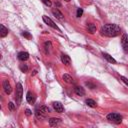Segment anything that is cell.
Returning a JSON list of instances; mask_svg holds the SVG:
<instances>
[{"instance_id": "obj_11", "label": "cell", "mask_w": 128, "mask_h": 128, "mask_svg": "<svg viewBox=\"0 0 128 128\" xmlns=\"http://www.w3.org/2000/svg\"><path fill=\"white\" fill-rule=\"evenodd\" d=\"M102 55H103V57H104L108 62H110V63H112V64H116V63H117V61H116L111 55H109L108 53H104V52H103Z\"/></svg>"}, {"instance_id": "obj_23", "label": "cell", "mask_w": 128, "mask_h": 128, "mask_svg": "<svg viewBox=\"0 0 128 128\" xmlns=\"http://www.w3.org/2000/svg\"><path fill=\"white\" fill-rule=\"evenodd\" d=\"M82 14H83V9H82V8H78V9H77L76 16H77V17H81V16H82Z\"/></svg>"}, {"instance_id": "obj_18", "label": "cell", "mask_w": 128, "mask_h": 128, "mask_svg": "<svg viewBox=\"0 0 128 128\" xmlns=\"http://www.w3.org/2000/svg\"><path fill=\"white\" fill-rule=\"evenodd\" d=\"M85 103H86V105H88V106L91 107V108H95V107L97 106L96 102H95L93 99H86V100H85Z\"/></svg>"}, {"instance_id": "obj_29", "label": "cell", "mask_w": 128, "mask_h": 128, "mask_svg": "<svg viewBox=\"0 0 128 128\" xmlns=\"http://www.w3.org/2000/svg\"><path fill=\"white\" fill-rule=\"evenodd\" d=\"M36 73H37V70H34V71H33V72H32V75H35V74H36Z\"/></svg>"}, {"instance_id": "obj_22", "label": "cell", "mask_w": 128, "mask_h": 128, "mask_svg": "<svg viewBox=\"0 0 128 128\" xmlns=\"http://www.w3.org/2000/svg\"><path fill=\"white\" fill-rule=\"evenodd\" d=\"M46 6H48V7H51L52 6V2H51V0H41Z\"/></svg>"}, {"instance_id": "obj_27", "label": "cell", "mask_w": 128, "mask_h": 128, "mask_svg": "<svg viewBox=\"0 0 128 128\" xmlns=\"http://www.w3.org/2000/svg\"><path fill=\"white\" fill-rule=\"evenodd\" d=\"M86 86H88V87H90V89H94V88H95V85H93V84H91L90 82H86Z\"/></svg>"}, {"instance_id": "obj_9", "label": "cell", "mask_w": 128, "mask_h": 128, "mask_svg": "<svg viewBox=\"0 0 128 128\" xmlns=\"http://www.w3.org/2000/svg\"><path fill=\"white\" fill-rule=\"evenodd\" d=\"M53 108L58 113H62L64 111V107L60 102H53Z\"/></svg>"}, {"instance_id": "obj_16", "label": "cell", "mask_w": 128, "mask_h": 128, "mask_svg": "<svg viewBox=\"0 0 128 128\" xmlns=\"http://www.w3.org/2000/svg\"><path fill=\"white\" fill-rule=\"evenodd\" d=\"M0 29H1V31H0V37L3 38V37H5V36L8 34V29H7L3 24L0 25Z\"/></svg>"}, {"instance_id": "obj_25", "label": "cell", "mask_w": 128, "mask_h": 128, "mask_svg": "<svg viewBox=\"0 0 128 128\" xmlns=\"http://www.w3.org/2000/svg\"><path fill=\"white\" fill-rule=\"evenodd\" d=\"M44 46H45V49H46V50H49V49L51 48V42L46 41V42L44 43Z\"/></svg>"}, {"instance_id": "obj_1", "label": "cell", "mask_w": 128, "mask_h": 128, "mask_svg": "<svg viewBox=\"0 0 128 128\" xmlns=\"http://www.w3.org/2000/svg\"><path fill=\"white\" fill-rule=\"evenodd\" d=\"M100 33L106 37H116L120 34V27L117 24H105L101 27Z\"/></svg>"}, {"instance_id": "obj_21", "label": "cell", "mask_w": 128, "mask_h": 128, "mask_svg": "<svg viewBox=\"0 0 128 128\" xmlns=\"http://www.w3.org/2000/svg\"><path fill=\"white\" fill-rule=\"evenodd\" d=\"M8 107H9V110H10V111H14L15 108H16V106H15V104H14L13 102H9V103H8Z\"/></svg>"}, {"instance_id": "obj_15", "label": "cell", "mask_w": 128, "mask_h": 128, "mask_svg": "<svg viewBox=\"0 0 128 128\" xmlns=\"http://www.w3.org/2000/svg\"><path fill=\"white\" fill-rule=\"evenodd\" d=\"M87 30L90 34H94L96 32V25L94 23H89L87 25Z\"/></svg>"}, {"instance_id": "obj_12", "label": "cell", "mask_w": 128, "mask_h": 128, "mask_svg": "<svg viewBox=\"0 0 128 128\" xmlns=\"http://www.w3.org/2000/svg\"><path fill=\"white\" fill-rule=\"evenodd\" d=\"M61 61H62L66 66H69V65L71 64V59H70V57L67 56V55H65V54H62V55H61Z\"/></svg>"}, {"instance_id": "obj_24", "label": "cell", "mask_w": 128, "mask_h": 128, "mask_svg": "<svg viewBox=\"0 0 128 128\" xmlns=\"http://www.w3.org/2000/svg\"><path fill=\"white\" fill-rule=\"evenodd\" d=\"M22 35H23L25 38H27V39H31V38H32V36L30 35V33H29V32H26V31H24V32L22 33Z\"/></svg>"}, {"instance_id": "obj_2", "label": "cell", "mask_w": 128, "mask_h": 128, "mask_svg": "<svg viewBox=\"0 0 128 128\" xmlns=\"http://www.w3.org/2000/svg\"><path fill=\"white\" fill-rule=\"evenodd\" d=\"M49 113V108L46 107V106H41L39 109L36 110L35 112V116L37 119H40V120H43L46 118L47 114Z\"/></svg>"}, {"instance_id": "obj_20", "label": "cell", "mask_w": 128, "mask_h": 128, "mask_svg": "<svg viewBox=\"0 0 128 128\" xmlns=\"http://www.w3.org/2000/svg\"><path fill=\"white\" fill-rule=\"evenodd\" d=\"M19 68H20V70H21L22 72H24V73H26V72L28 71V66H27L26 64H21V65L19 66Z\"/></svg>"}, {"instance_id": "obj_3", "label": "cell", "mask_w": 128, "mask_h": 128, "mask_svg": "<svg viewBox=\"0 0 128 128\" xmlns=\"http://www.w3.org/2000/svg\"><path fill=\"white\" fill-rule=\"evenodd\" d=\"M22 96H23V87L21 83H17L16 85V91H15V100H16V104L17 106L20 105L21 100H22Z\"/></svg>"}, {"instance_id": "obj_30", "label": "cell", "mask_w": 128, "mask_h": 128, "mask_svg": "<svg viewBox=\"0 0 128 128\" xmlns=\"http://www.w3.org/2000/svg\"><path fill=\"white\" fill-rule=\"evenodd\" d=\"M66 1H70V0H66Z\"/></svg>"}, {"instance_id": "obj_13", "label": "cell", "mask_w": 128, "mask_h": 128, "mask_svg": "<svg viewBox=\"0 0 128 128\" xmlns=\"http://www.w3.org/2000/svg\"><path fill=\"white\" fill-rule=\"evenodd\" d=\"M74 91H75V93H76L78 96H84V95H85V90H84V88L81 87V86H76L75 89H74Z\"/></svg>"}, {"instance_id": "obj_19", "label": "cell", "mask_w": 128, "mask_h": 128, "mask_svg": "<svg viewBox=\"0 0 128 128\" xmlns=\"http://www.w3.org/2000/svg\"><path fill=\"white\" fill-rule=\"evenodd\" d=\"M62 78H63V80L66 82V83H73V78L69 75V74H64L63 76H62Z\"/></svg>"}, {"instance_id": "obj_28", "label": "cell", "mask_w": 128, "mask_h": 128, "mask_svg": "<svg viewBox=\"0 0 128 128\" xmlns=\"http://www.w3.org/2000/svg\"><path fill=\"white\" fill-rule=\"evenodd\" d=\"M25 113H26V115H27V116H30V115L32 114V112H31V110H30V109H26V110H25Z\"/></svg>"}, {"instance_id": "obj_8", "label": "cell", "mask_w": 128, "mask_h": 128, "mask_svg": "<svg viewBox=\"0 0 128 128\" xmlns=\"http://www.w3.org/2000/svg\"><path fill=\"white\" fill-rule=\"evenodd\" d=\"M52 14L58 19V20H60V21H62L63 19H64V16H63V14L60 12V10L59 9H57V8H54V9H52Z\"/></svg>"}, {"instance_id": "obj_26", "label": "cell", "mask_w": 128, "mask_h": 128, "mask_svg": "<svg viewBox=\"0 0 128 128\" xmlns=\"http://www.w3.org/2000/svg\"><path fill=\"white\" fill-rule=\"evenodd\" d=\"M120 79H121V80H122V81H123V82L128 86V78H126L125 76H120Z\"/></svg>"}, {"instance_id": "obj_17", "label": "cell", "mask_w": 128, "mask_h": 128, "mask_svg": "<svg viewBox=\"0 0 128 128\" xmlns=\"http://www.w3.org/2000/svg\"><path fill=\"white\" fill-rule=\"evenodd\" d=\"M60 121L61 120L59 118H54V117L53 118H50L49 119V125L50 126H57L60 123Z\"/></svg>"}, {"instance_id": "obj_6", "label": "cell", "mask_w": 128, "mask_h": 128, "mask_svg": "<svg viewBox=\"0 0 128 128\" xmlns=\"http://www.w3.org/2000/svg\"><path fill=\"white\" fill-rule=\"evenodd\" d=\"M42 19H43V21L48 25V26H50V27H52V28H54V29H58V27H57V25L48 17V16H42Z\"/></svg>"}, {"instance_id": "obj_4", "label": "cell", "mask_w": 128, "mask_h": 128, "mask_svg": "<svg viewBox=\"0 0 128 128\" xmlns=\"http://www.w3.org/2000/svg\"><path fill=\"white\" fill-rule=\"evenodd\" d=\"M107 120L110 122H113L115 124H119L122 122V116L118 113H109L107 115Z\"/></svg>"}, {"instance_id": "obj_10", "label": "cell", "mask_w": 128, "mask_h": 128, "mask_svg": "<svg viewBox=\"0 0 128 128\" xmlns=\"http://www.w3.org/2000/svg\"><path fill=\"white\" fill-rule=\"evenodd\" d=\"M29 58V53L25 52V51H21L18 53V59L21 61H26Z\"/></svg>"}, {"instance_id": "obj_14", "label": "cell", "mask_w": 128, "mask_h": 128, "mask_svg": "<svg viewBox=\"0 0 128 128\" xmlns=\"http://www.w3.org/2000/svg\"><path fill=\"white\" fill-rule=\"evenodd\" d=\"M26 100H27V102H29V103H34L35 97H34V95H33V93H32L31 91H28V92H27V94H26Z\"/></svg>"}, {"instance_id": "obj_5", "label": "cell", "mask_w": 128, "mask_h": 128, "mask_svg": "<svg viewBox=\"0 0 128 128\" xmlns=\"http://www.w3.org/2000/svg\"><path fill=\"white\" fill-rule=\"evenodd\" d=\"M121 45L125 52H128V34H123L121 37Z\"/></svg>"}, {"instance_id": "obj_7", "label": "cell", "mask_w": 128, "mask_h": 128, "mask_svg": "<svg viewBox=\"0 0 128 128\" xmlns=\"http://www.w3.org/2000/svg\"><path fill=\"white\" fill-rule=\"evenodd\" d=\"M3 90H4V92H5L7 95H9V94L12 92V88H11V85H10V83L8 82V80H5V81L3 82Z\"/></svg>"}]
</instances>
